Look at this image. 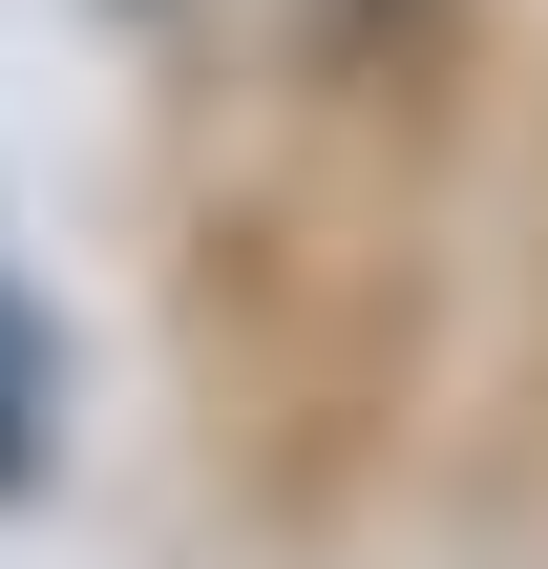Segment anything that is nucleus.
Returning a JSON list of instances; mask_svg holds the SVG:
<instances>
[{"mask_svg": "<svg viewBox=\"0 0 548 569\" xmlns=\"http://www.w3.org/2000/svg\"><path fill=\"white\" fill-rule=\"evenodd\" d=\"M21 443H42V338H21V296H0V486H21Z\"/></svg>", "mask_w": 548, "mask_h": 569, "instance_id": "nucleus-1", "label": "nucleus"}]
</instances>
